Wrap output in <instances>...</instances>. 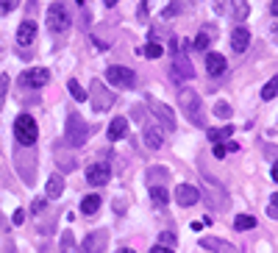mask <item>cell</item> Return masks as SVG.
I'll list each match as a JSON object with an SVG mask.
<instances>
[{"instance_id": "cell-1", "label": "cell", "mask_w": 278, "mask_h": 253, "mask_svg": "<svg viewBox=\"0 0 278 253\" xmlns=\"http://www.w3.org/2000/svg\"><path fill=\"white\" fill-rule=\"evenodd\" d=\"M178 103H181V111L187 114V120L192 122V125H198V128L206 125L203 103H200V95L195 89H181L178 92Z\"/></svg>"}, {"instance_id": "cell-2", "label": "cell", "mask_w": 278, "mask_h": 253, "mask_svg": "<svg viewBox=\"0 0 278 253\" xmlns=\"http://www.w3.org/2000/svg\"><path fill=\"white\" fill-rule=\"evenodd\" d=\"M39 137V128H37V120L31 114H20L17 120H14V139H17L23 148H31V145L37 142Z\"/></svg>"}, {"instance_id": "cell-3", "label": "cell", "mask_w": 278, "mask_h": 253, "mask_svg": "<svg viewBox=\"0 0 278 253\" xmlns=\"http://www.w3.org/2000/svg\"><path fill=\"white\" fill-rule=\"evenodd\" d=\"M86 139H89V125H86V120L78 111H73L67 117V145L81 148V145H86Z\"/></svg>"}, {"instance_id": "cell-4", "label": "cell", "mask_w": 278, "mask_h": 253, "mask_svg": "<svg viewBox=\"0 0 278 253\" xmlns=\"http://www.w3.org/2000/svg\"><path fill=\"white\" fill-rule=\"evenodd\" d=\"M70 23H73V17H70V12H67V6L61 3V0L50 3V9H48V28L53 31V34H61V31L70 28Z\"/></svg>"}, {"instance_id": "cell-5", "label": "cell", "mask_w": 278, "mask_h": 253, "mask_svg": "<svg viewBox=\"0 0 278 253\" xmlns=\"http://www.w3.org/2000/svg\"><path fill=\"white\" fill-rule=\"evenodd\" d=\"M214 12L228 14V17H234L236 23H242V20L248 17L250 6H248V0H214Z\"/></svg>"}, {"instance_id": "cell-6", "label": "cell", "mask_w": 278, "mask_h": 253, "mask_svg": "<svg viewBox=\"0 0 278 253\" xmlns=\"http://www.w3.org/2000/svg\"><path fill=\"white\" fill-rule=\"evenodd\" d=\"M92 106H95L97 114H103V111H109L111 106H114V95H111V89H106V86L100 84V81H92Z\"/></svg>"}, {"instance_id": "cell-7", "label": "cell", "mask_w": 278, "mask_h": 253, "mask_svg": "<svg viewBox=\"0 0 278 253\" xmlns=\"http://www.w3.org/2000/svg\"><path fill=\"white\" fill-rule=\"evenodd\" d=\"M106 78H109V84L122 86V89H131V86L136 84V75H133L131 67H120V64H111L109 70H106Z\"/></svg>"}, {"instance_id": "cell-8", "label": "cell", "mask_w": 278, "mask_h": 253, "mask_svg": "<svg viewBox=\"0 0 278 253\" xmlns=\"http://www.w3.org/2000/svg\"><path fill=\"white\" fill-rule=\"evenodd\" d=\"M106 242H109V231H92L84 236V242L78 245V253H106Z\"/></svg>"}, {"instance_id": "cell-9", "label": "cell", "mask_w": 278, "mask_h": 253, "mask_svg": "<svg viewBox=\"0 0 278 253\" xmlns=\"http://www.w3.org/2000/svg\"><path fill=\"white\" fill-rule=\"evenodd\" d=\"M48 81H50L48 67H34V70H25L23 75H20V84L28 86V89H42Z\"/></svg>"}, {"instance_id": "cell-10", "label": "cell", "mask_w": 278, "mask_h": 253, "mask_svg": "<svg viewBox=\"0 0 278 253\" xmlns=\"http://www.w3.org/2000/svg\"><path fill=\"white\" fill-rule=\"evenodd\" d=\"M109 178H111L109 162H95L86 167V181H89L92 187H103V184H109Z\"/></svg>"}, {"instance_id": "cell-11", "label": "cell", "mask_w": 278, "mask_h": 253, "mask_svg": "<svg viewBox=\"0 0 278 253\" xmlns=\"http://www.w3.org/2000/svg\"><path fill=\"white\" fill-rule=\"evenodd\" d=\"M170 75H173L176 81H192V78H195L192 61H189L187 56L176 53V59H173V67H170Z\"/></svg>"}, {"instance_id": "cell-12", "label": "cell", "mask_w": 278, "mask_h": 253, "mask_svg": "<svg viewBox=\"0 0 278 253\" xmlns=\"http://www.w3.org/2000/svg\"><path fill=\"white\" fill-rule=\"evenodd\" d=\"M151 108H153V114L159 117V122H162V131L167 128L170 134L176 131V114H173V108L167 106V103L162 100H151Z\"/></svg>"}, {"instance_id": "cell-13", "label": "cell", "mask_w": 278, "mask_h": 253, "mask_svg": "<svg viewBox=\"0 0 278 253\" xmlns=\"http://www.w3.org/2000/svg\"><path fill=\"white\" fill-rule=\"evenodd\" d=\"M176 200L189 209V206L200 203V189L192 187V184H178V187H176Z\"/></svg>"}, {"instance_id": "cell-14", "label": "cell", "mask_w": 278, "mask_h": 253, "mask_svg": "<svg viewBox=\"0 0 278 253\" xmlns=\"http://www.w3.org/2000/svg\"><path fill=\"white\" fill-rule=\"evenodd\" d=\"M142 142H145V148H151V151H159L164 145V131L159 125H142Z\"/></svg>"}, {"instance_id": "cell-15", "label": "cell", "mask_w": 278, "mask_h": 253, "mask_svg": "<svg viewBox=\"0 0 278 253\" xmlns=\"http://www.w3.org/2000/svg\"><path fill=\"white\" fill-rule=\"evenodd\" d=\"M200 247H206V250H212V253H239L231 242L220 239V236H203V239H200Z\"/></svg>"}, {"instance_id": "cell-16", "label": "cell", "mask_w": 278, "mask_h": 253, "mask_svg": "<svg viewBox=\"0 0 278 253\" xmlns=\"http://www.w3.org/2000/svg\"><path fill=\"white\" fill-rule=\"evenodd\" d=\"M248 45H250V31L245 28V25L231 31V48H234V53H245Z\"/></svg>"}, {"instance_id": "cell-17", "label": "cell", "mask_w": 278, "mask_h": 253, "mask_svg": "<svg viewBox=\"0 0 278 253\" xmlns=\"http://www.w3.org/2000/svg\"><path fill=\"white\" fill-rule=\"evenodd\" d=\"M34 39H37V25L31 23V20H23L17 28V45L28 48V45H34Z\"/></svg>"}, {"instance_id": "cell-18", "label": "cell", "mask_w": 278, "mask_h": 253, "mask_svg": "<svg viewBox=\"0 0 278 253\" xmlns=\"http://www.w3.org/2000/svg\"><path fill=\"white\" fill-rule=\"evenodd\" d=\"M125 134H128V120L125 117H114L109 122V131H106L109 142H120V139H125Z\"/></svg>"}, {"instance_id": "cell-19", "label": "cell", "mask_w": 278, "mask_h": 253, "mask_svg": "<svg viewBox=\"0 0 278 253\" xmlns=\"http://www.w3.org/2000/svg\"><path fill=\"white\" fill-rule=\"evenodd\" d=\"M225 67H228V61H225L223 53H206V70H209V75H223Z\"/></svg>"}, {"instance_id": "cell-20", "label": "cell", "mask_w": 278, "mask_h": 253, "mask_svg": "<svg viewBox=\"0 0 278 253\" xmlns=\"http://www.w3.org/2000/svg\"><path fill=\"white\" fill-rule=\"evenodd\" d=\"M61 192H64V178H61V175L56 173V175H50V178H48V187H45V195H48V198H59Z\"/></svg>"}, {"instance_id": "cell-21", "label": "cell", "mask_w": 278, "mask_h": 253, "mask_svg": "<svg viewBox=\"0 0 278 253\" xmlns=\"http://www.w3.org/2000/svg\"><path fill=\"white\" fill-rule=\"evenodd\" d=\"M151 200H153V206L164 209V206L170 203V192H167V187H159V184H153V187H151Z\"/></svg>"}, {"instance_id": "cell-22", "label": "cell", "mask_w": 278, "mask_h": 253, "mask_svg": "<svg viewBox=\"0 0 278 253\" xmlns=\"http://www.w3.org/2000/svg\"><path fill=\"white\" fill-rule=\"evenodd\" d=\"M212 39H214V28H203L198 36H195L192 48H195V50H209V45H212Z\"/></svg>"}, {"instance_id": "cell-23", "label": "cell", "mask_w": 278, "mask_h": 253, "mask_svg": "<svg viewBox=\"0 0 278 253\" xmlns=\"http://www.w3.org/2000/svg\"><path fill=\"white\" fill-rule=\"evenodd\" d=\"M97 209H100V198H97V195H86V198L81 200V214H95Z\"/></svg>"}, {"instance_id": "cell-24", "label": "cell", "mask_w": 278, "mask_h": 253, "mask_svg": "<svg viewBox=\"0 0 278 253\" xmlns=\"http://www.w3.org/2000/svg\"><path fill=\"white\" fill-rule=\"evenodd\" d=\"M234 228H236V231H250V228H256V217H250V214H236V217H234Z\"/></svg>"}, {"instance_id": "cell-25", "label": "cell", "mask_w": 278, "mask_h": 253, "mask_svg": "<svg viewBox=\"0 0 278 253\" xmlns=\"http://www.w3.org/2000/svg\"><path fill=\"white\" fill-rule=\"evenodd\" d=\"M67 89H70V95H73V97H75V100H78V103L89 100V92H86V89H84V86H81V84H78V81H75V78H70V84H67Z\"/></svg>"}, {"instance_id": "cell-26", "label": "cell", "mask_w": 278, "mask_h": 253, "mask_svg": "<svg viewBox=\"0 0 278 253\" xmlns=\"http://www.w3.org/2000/svg\"><path fill=\"white\" fill-rule=\"evenodd\" d=\"M234 151H239V145H236V142H217V145H214V159H225L228 153H234Z\"/></svg>"}, {"instance_id": "cell-27", "label": "cell", "mask_w": 278, "mask_h": 253, "mask_svg": "<svg viewBox=\"0 0 278 253\" xmlns=\"http://www.w3.org/2000/svg\"><path fill=\"white\" fill-rule=\"evenodd\" d=\"M136 53H139V56H148V59H162L164 48H162V45H156V42H148L145 48H139Z\"/></svg>"}, {"instance_id": "cell-28", "label": "cell", "mask_w": 278, "mask_h": 253, "mask_svg": "<svg viewBox=\"0 0 278 253\" xmlns=\"http://www.w3.org/2000/svg\"><path fill=\"white\" fill-rule=\"evenodd\" d=\"M228 134H234V128L231 125H225V128H212V131H209V142H223V139H228Z\"/></svg>"}, {"instance_id": "cell-29", "label": "cell", "mask_w": 278, "mask_h": 253, "mask_svg": "<svg viewBox=\"0 0 278 253\" xmlns=\"http://www.w3.org/2000/svg\"><path fill=\"white\" fill-rule=\"evenodd\" d=\"M275 95H278V78H270L264 84V89H261V97H264V100H272Z\"/></svg>"}, {"instance_id": "cell-30", "label": "cell", "mask_w": 278, "mask_h": 253, "mask_svg": "<svg viewBox=\"0 0 278 253\" xmlns=\"http://www.w3.org/2000/svg\"><path fill=\"white\" fill-rule=\"evenodd\" d=\"M178 12H184V0H176V3H170V6L162 12V17H164V20H167V17H176Z\"/></svg>"}, {"instance_id": "cell-31", "label": "cell", "mask_w": 278, "mask_h": 253, "mask_svg": "<svg viewBox=\"0 0 278 253\" xmlns=\"http://www.w3.org/2000/svg\"><path fill=\"white\" fill-rule=\"evenodd\" d=\"M214 114H217L220 120H228V117H231V106L225 100H220L217 106H214Z\"/></svg>"}, {"instance_id": "cell-32", "label": "cell", "mask_w": 278, "mask_h": 253, "mask_svg": "<svg viewBox=\"0 0 278 253\" xmlns=\"http://www.w3.org/2000/svg\"><path fill=\"white\" fill-rule=\"evenodd\" d=\"M61 253H73V231L61 234Z\"/></svg>"}, {"instance_id": "cell-33", "label": "cell", "mask_w": 278, "mask_h": 253, "mask_svg": "<svg viewBox=\"0 0 278 253\" xmlns=\"http://www.w3.org/2000/svg\"><path fill=\"white\" fill-rule=\"evenodd\" d=\"M145 175H148V178H151V181H156V178H170V173H167V170H164V167H151Z\"/></svg>"}, {"instance_id": "cell-34", "label": "cell", "mask_w": 278, "mask_h": 253, "mask_svg": "<svg viewBox=\"0 0 278 253\" xmlns=\"http://www.w3.org/2000/svg\"><path fill=\"white\" fill-rule=\"evenodd\" d=\"M159 245H164V247H173V245H176V234H173V231H164V234L159 236Z\"/></svg>"}, {"instance_id": "cell-35", "label": "cell", "mask_w": 278, "mask_h": 253, "mask_svg": "<svg viewBox=\"0 0 278 253\" xmlns=\"http://www.w3.org/2000/svg\"><path fill=\"white\" fill-rule=\"evenodd\" d=\"M20 6V0H0V14H9Z\"/></svg>"}, {"instance_id": "cell-36", "label": "cell", "mask_w": 278, "mask_h": 253, "mask_svg": "<svg viewBox=\"0 0 278 253\" xmlns=\"http://www.w3.org/2000/svg\"><path fill=\"white\" fill-rule=\"evenodd\" d=\"M267 214H270L272 220L278 217V195H272V198H270V206H267Z\"/></svg>"}, {"instance_id": "cell-37", "label": "cell", "mask_w": 278, "mask_h": 253, "mask_svg": "<svg viewBox=\"0 0 278 253\" xmlns=\"http://www.w3.org/2000/svg\"><path fill=\"white\" fill-rule=\"evenodd\" d=\"M45 203H48L45 198H34V203H31V211H34V214H37V211H42Z\"/></svg>"}, {"instance_id": "cell-38", "label": "cell", "mask_w": 278, "mask_h": 253, "mask_svg": "<svg viewBox=\"0 0 278 253\" xmlns=\"http://www.w3.org/2000/svg\"><path fill=\"white\" fill-rule=\"evenodd\" d=\"M12 220H14V225H23V223H25V211H23V209H17Z\"/></svg>"}, {"instance_id": "cell-39", "label": "cell", "mask_w": 278, "mask_h": 253, "mask_svg": "<svg viewBox=\"0 0 278 253\" xmlns=\"http://www.w3.org/2000/svg\"><path fill=\"white\" fill-rule=\"evenodd\" d=\"M151 253H173V247H164V245H156V247H151Z\"/></svg>"}, {"instance_id": "cell-40", "label": "cell", "mask_w": 278, "mask_h": 253, "mask_svg": "<svg viewBox=\"0 0 278 253\" xmlns=\"http://www.w3.org/2000/svg\"><path fill=\"white\" fill-rule=\"evenodd\" d=\"M170 50H173V53H178V39H176V36H170Z\"/></svg>"}, {"instance_id": "cell-41", "label": "cell", "mask_w": 278, "mask_h": 253, "mask_svg": "<svg viewBox=\"0 0 278 253\" xmlns=\"http://www.w3.org/2000/svg\"><path fill=\"white\" fill-rule=\"evenodd\" d=\"M139 17H142V20L148 17V3H142V6H139Z\"/></svg>"}, {"instance_id": "cell-42", "label": "cell", "mask_w": 278, "mask_h": 253, "mask_svg": "<svg viewBox=\"0 0 278 253\" xmlns=\"http://www.w3.org/2000/svg\"><path fill=\"white\" fill-rule=\"evenodd\" d=\"M270 178H272V181H278V164H272V170H270Z\"/></svg>"}, {"instance_id": "cell-43", "label": "cell", "mask_w": 278, "mask_h": 253, "mask_svg": "<svg viewBox=\"0 0 278 253\" xmlns=\"http://www.w3.org/2000/svg\"><path fill=\"white\" fill-rule=\"evenodd\" d=\"M103 3H106V6L111 9V6H117V3H120V0H103Z\"/></svg>"}, {"instance_id": "cell-44", "label": "cell", "mask_w": 278, "mask_h": 253, "mask_svg": "<svg viewBox=\"0 0 278 253\" xmlns=\"http://www.w3.org/2000/svg\"><path fill=\"white\" fill-rule=\"evenodd\" d=\"M117 253H136V250H131V247H120Z\"/></svg>"}]
</instances>
